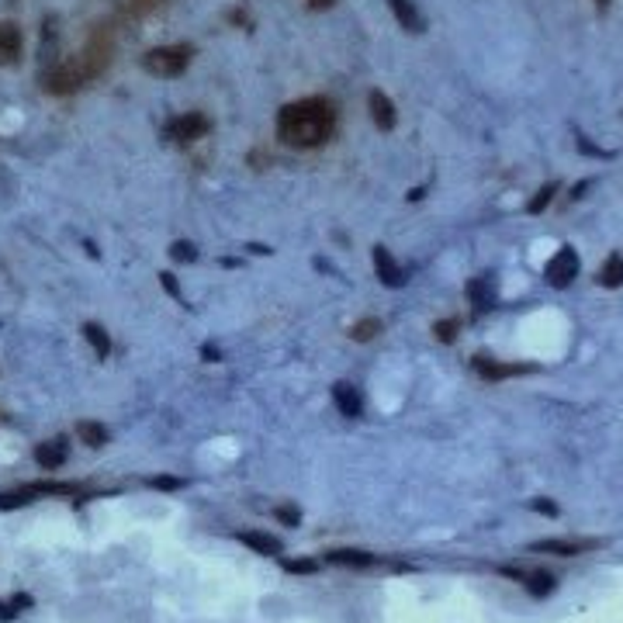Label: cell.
<instances>
[{"label":"cell","instance_id":"obj_15","mask_svg":"<svg viewBox=\"0 0 623 623\" xmlns=\"http://www.w3.org/2000/svg\"><path fill=\"white\" fill-rule=\"evenodd\" d=\"M391 14H395V21L402 25V31H409V35H419V31H426V18H422V11L415 7L413 0H388Z\"/></svg>","mask_w":623,"mask_h":623},{"label":"cell","instance_id":"obj_6","mask_svg":"<svg viewBox=\"0 0 623 623\" xmlns=\"http://www.w3.org/2000/svg\"><path fill=\"white\" fill-rule=\"evenodd\" d=\"M499 571H502L506 578H516L519 585H523L533 599H547L558 589V578L544 568H513V565H502Z\"/></svg>","mask_w":623,"mask_h":623},{"label":"cell","instance_id":"obj_16","mask_svg":"<svg viewBox=\"0 0 623 623\" xmlns=\"http://www.w3.org/2000/svg\"><path fill=\"white\" fill-rule=\"evenodd\" d=\"M326 565H337V568H371L378 565V558L371 550H354V547H337L326 554Z\"/></svg>","mask_w":623,"mask_h":623},{"label":"cell","instance_id":"obj_33","mask_svg":"<svg viewBox=\"0 0 623 623\" xmlns=\"http://www.w3.org/2000/svg\"><path fill=\"white\" fill-rule=\"evenodd\" d=\"M596 4H599V7H606V4H610V0H596Z\"/></svg>","mask_w":623,"mask_h":623},{"label":"cell","instance_id":"obj_5","mask_svg":"<svg viewBox=\"0 0 623 623\" xmlns=\"http://www.w3.org/2000/svg\"><path fill=\"white\" fill-rule=\"evenodd\" d=\"M578 274H582V260H578V253L571 250V246H561L554 257L547 260V267H544V281L550 287H568L578 281Z\"/></svg>","mask_w":623,"mask_h":623},{"label":"cell","instance_id":"obj_9","mask_svg":"<svg viewBox=\"0 0 623 623\" xmlns=\"http://www.w3.org/2000/svg\"><path fill=\"white\" fill-rule=\"evenodd\" d=\"M80 489L77 485H25V489H18V492H0V509H21L28 506L31 499H38V495H77Z\"/></svg>","mask_w":623,"mask_h":623},{"label":"cell","instance_id":"obj_17","mask_svg":"<svg viewBox=\"0 0 623 623\" xmlns=\"http://www.w3.org/2000/svg\"><path fill=\"white\" fill-rule=\"evenodd\" d=\"M243 544L250 547L253 554H263V558H281V550H285V544L277 541V537H270V533H260V530H239L235 533Z\"/></svg>","mask_w":623,"mask_h":623},{"label":"cell","instance_id":"obj_2","mask_svg":"<svg viewBox=\"0 0 623 623\" xmlns=\"http://www.w3.org/2000/svg\"><path fill=\"white\" fill-rule=\"evenodd\" d=\"M73 59H77V66L83 70L87 83L101 77L104 70L111 66V59H115V35H111V28H107V25L94 28V31H90V38L83 42V49H80Z\"/></svg>","mask_w":623,"mask_h":623},{"label":"cell","instance_id":"obj_24","mask_svg":"<svg viewBox=\"0 0 623 623\" xmlns=\"http://www.w3.org/2000/svg\"><path fill=\"white\" fill-rule=\"evenodd\" d=\"M467 298H471V305H474V312H485V309H489V294H485V281H471V285H467Z\"/></svg>","mask_w":623,"mask_h":623},{"label":"cell","instance_id":"obj_12","mask_svg":"<svg viewBox=\"0 0 623 623\" xmlns=\"http://www.w3.org/2000/svg\"><path fill=\"white\" fill-rule=\"evenodd\" d=\"M596 541H533V554H554V558H578L585 550H596Z\"/></svg>","mask_w":623,"mask_h":623},{"label":"cell","instance_id":"obj_10","mask_svg":"<svg viewBox=\"0 0 623 623\" xmlns=\"http://www.w3.org/2000/svg\"><path fill=\"white\" fill-rule=\"evenodd\" d=\"M70 457V440L66 437H52V440H42L35 447V461L42 471H59Z\"/></svg>","mask_w":623,"mask_h":623},{"label":"cell","instance_id":"obj_11","mask_svg":"<svg viewBox=\"0 0 623 623\" xmlns=\"http://www.w3.org/2000/svg\"><path fill=\"white\" fill-rule=\"evenodd\" d=\"M371 260H374V274H378V281H381V285H385V287H402L405 274H402L398 260L391 257L385 246H374V250H371Z\"/></svg>","mask_w":623,"mask_h":623},{"label":"cell","instance_id":"obj_4","mask_svg":"<svg viewBox=\"0 0 623 623\" xmlns=\"http://www.w3.org/2000/svg\"><path fill=\"white\" fill-rule=\"evenodd\" d=\"M208 132H211V118L205 111H187V115H177L166 122V139L174 146H191V142L205 139Z\"/></svg>","mask_w":623,"mask_h":623},{"label":"cell","instance_id":"obj_14","mask_svg":"<svg viewBox=\"0 0 623 623\" xmlns=\"http://www.w3.org/2000/svg\"><path fill=\"white\" fill-rule=\"evenodd\" d=\"M21 59V28L18 21H0V66H14Z\"/></svg>","mask_w":623,"mask_h":623},{"label":"cell","instance_id":"obj_29","mask_svg":"<svg viewBox=\"0 0 623 623\" xmlns=\"http://www.w3.org/2000/svg\"><path fill=\"white\" fill-rule=\"evenodd\" d=\"M129 4H132V11H135V14H149V11H156L163 0H129Z\"/></svg>","mask_w":623,"mask_h":623},{"label":"cell","instance_id":"obj_27","mask_svg":"<svg viewBox=\"0 0 623 623\" xmlns=\"http://www.w3.org/2000/svg\"><path fill=\"white\" fill-rule=\"evenodd\" d=\"M170 253H174V260H183V263H191V260L198 257L191 243H174V250H170Z\"/></svg>","mask_w":623,"mask_h":623},{"label":"cell","instance_id":"obj_3","mask_svg":"<svg viewBox=\"0 0 623 623\" xmlns=\"http://www.w3.org/2000/svg\"><path fill=\"white\" fill-rule=\"evenodd\" d=\"M191 59H194V49H191V46H156V49L142 52L139 66H142L146 73H153V77L174 80L191 66Z\"/></svg>","mask_w":623,"mask_h":623},{"label":"cell","instance_id":"obj_26","mask_svg":"<svg viewBox=\"0 0 623 623\" xmlns=\"http://www.w3.org/2000/svg\"><path fill=\"white\" fill-rule=\"evenodd\" d=\"M285 571H291V575H312V571H319V561H312V558H291V561H285Z\"/></svg>","mask_w":623,"mask_h":623},{"label":"cell","instance_id":"obj_25","mask_svg":"<svg viewBox=\"0 0 623 623\" xmlns=\"http://www.w3.org/2000/svg\"><path fill=\"white\" fill-rule=\"evenodd\" d=\"M457 329H461V326H457V319H440V322L433 326V333H437V339H440V343H454V339H457Z\"/></svg>","mask_w":623,"mask_h":623},{"label":"cell","instance_id":"obj_1","mask_svg":"<svg viewBox=\"0 0 623 623\" xmlns=\"http://www.w3.org/2000/svg\"><path fill=\"white\" fill-rule=\"evenodd\" d=\"M337 132V107L326 98H302L277 111V139L291 149H319Z\"/></svg>","mask_w":623,"mask_h":623},{"label":"cell","instance_id":"obj_19","mask_svg":"<svg viewBox=\"0 0 623 623\" xmlns=\"http://www.w3.org/2000/svg\"><path fill=\"white\" fill-rule=\"evenodd\" d=\"M599 285L602 287H623V253H610L602 270H599Z\"/></svg>","mask_w":623,"mask_h":623},{"label":"cell","instance_id":"obj_7","mask_svg":"<svg viewBox=\"0 0 623 623\" xmlns=\"http://www.w3.org/2000/svg\"><path fill=\"white\" fill-rule=\"evenodd\" d=\"M87 83L83 77V70L77 66V59L70 55V59H63V63H55L49 73H46V87H49V94H73Z\"/></svg>","mask_w":623,"mask_h":623},{"label":"cell","instance_id":"obj_21","mask_svg":"<svg viewBox=\"0 0 623 623\" xmlns=\"http://www.w3.org/2000/svg\"><path fill=\"white\" fill-rule=\"evenodd\" d=\"M83 337H87V343L98 350V357H107V354H111V337H107L104 326H98V322H83Z\"/></svg>","mask_w":623,"mask_h":623},{"label":"cell","instance_id":"obj_23","mask_svg":"<svg viewBox=\"0 0 623 623\" xmlns=\"http://www.w3.org/2000/svg\"><path fill=\"white\" fill-rule=\"evenodd\" d=\"M378 333H381V322H378V319H361V322L350 329V339H357V343H371Z\"/></svg>","mask_w":623,"mask_h":623},{"label":"cell","instance_id":"obj_32","mask_svg":"<svg viewBox=\"0 0 623 623\" xmlns=\"http://www.w3.org/2000/svg\"><path fill=\"white\" fill-rule=\"evenodd\" d=\"M305 4H309L312 11H329V7L337 4V0H305Z\"/></svg>","mask_w":623,"mask_h":623},{"label":"cell","instance_id":"obj_28","mask_svg":"<svg viewBox=\"0 0 623 623\" xmlns=\"http://www.w3.org/2000/svg\"><path fill=\"white\" fill-rule=\"evenodd\" d=\"M530 509H537V513H544V516H558V506H554V502H550V499H533V502H530Z\"/></svg>","mask_w":623,"mask_h":623},{"label":"cell","instance_id":"obj_30","mask_svg":"<svg viewBox=\"0 0 623 623\" xmlns=\"http://www.w3.org/2000/svg\"><path fill=\"white\" fill-rule=\"evenodd\" d=\"M274 516L281 519V523H287V526H294V523H298V513H294V509H277Z\"/></svg>","mask_w":623,"mask_h":623},{"label":"cell","instance_id":"obj_20","mask_svg":"<svg viewBox=\"0 0 623 623\" xmlns=\"http://www.w3.org/2000/svg\"><path fill=\"white\" fill-rule=\"evenodd\" d=\"M77 437L87 443V447H94V450H98V447H104V443H107V430H104L101 422H94V419H80Z\"/></svg>","mask_w":623,"mask_h":623},{"label":"cell","instance_id":"obj_13","mask_svg":"<svg viewBox=\"0 0 623 623\" xmlns=\"http://www.w3.org/2000/svg\"><path fill=\"white\" fill-rule=\"evenodd\" d=\"M367 111H371L374 125L381 132H391L395 129V122H398V111H395V104L388 101L385 90H371V94H367Z\"/></svg>","mask_w":623,"mask_h":623},{"label":"cell","instance_id":"obj_31","mask_svg":"<svg viewBox=\"0 0 623 623\" xmlns=\"http://www.w3.org/2000/svg\"><path fill=\"white\" fill-rule=\"evenodd\" d=\"M156 489H181V482L177 478H153Z\"/></svg>","mask_w":623,"mask_h":623},{"label":"cell","instance_id":"obj_8","mask_svg":"<svg viewBox=\"0 0 623 623\" xmlns=\"http://www.w3.org/2000/svg\"><path fill=\"white\" fill-rule=\"evenodd\" d=\"M474 374L485 378V381H506V378H519V374H533L537 363H506V361H495V357H474L471 361Z\"/></svg>","mask_w":623,"mask_h":623},{"label":"cell","instance_id":"obj_18","mask_svg":"<svg viewBox=\"0 0 623 623\" xmlns=\"http://www.w3.org/2000/svg\"><path fill=\"white\" fill-rule=\"evenodd\" d=\"M333 398H337V409L346 419H361L363 415V395L354 385H337L333 388Z\"/></svg>","mask_w":623,"mask_h":623},{"label":"cell","instance_id":"obj_22","mask_svg":"<svg viewBox=\"0 0 623 623\" xmlns=\"http://www.w3.org/2000/svg\"><path fill=\"white\" fill-rule=\"evenodd\" d=\"M558 191H561V183H558V181L544 183V187H541V191H537V194L530 198L526 211H530V215H541V211H547V208H550V201L558 198Z\"/></svg>","mask_w":623,"mask_h":623}]
</instances>
